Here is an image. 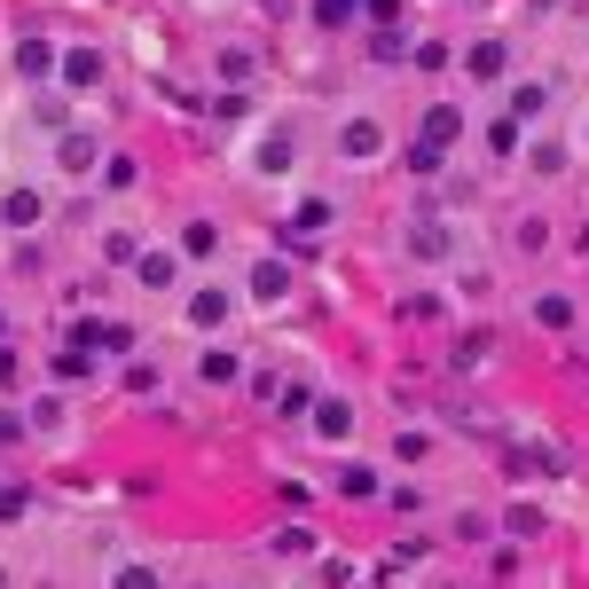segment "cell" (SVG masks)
<instances>
[{
	"mask_svg": "<svg viewBox=\"0 0 589 589\" xmlns=\"http://www.w3.org/2000/svg\"><path fill=\"white\" fill-rule=\"evenodd\" d=\"M220 314H228V299H220V291H197V299H189V322H197V330H213Z\"/></svg>",
	"mask_w": 589,
	"mask_h": 589,
	"instance_id": "277c9868",
	"label": "cell"
},
{
	"mask_svg": "<svg viewBox=\"0 0 589 589\" xmlns=\"http://www.w3.org/2000/svg\"><path fill=\"white\" fill-rule=\"evenodd\" d=\"M236 378V354H205V385H228Z\"/></svg>",
	"mask_w": 589,
	"mask_h": 589,
	"instance_id": "5b68a950",
	"label": "cell"
},
{
	"mask_svg": "<svg viewBox=\"0 0 589 589\" xmlns=\"http://www.w3.org/2000/svg\"><path fill=\"white\" fill-rule=\"evenodd\" d=\"M251 299H260V307H283V299H291V268L260 260V268H251Z\"/></svg>",
	"mask_w": 589,
	"mask_h": 589,
	"instance_id": "6da1fadb",
	"label": "cell"
},
{
	"mask_svg": "<svg viewBox=\"0 0 589 589\" xmlns=\"http://www.w3.org/2000/svg\"><path fill=\"white\" fill-rule=\"evenodd\" d=\"M354 433V409L347 401H322V416H314V441H347Z\"/></svg>",
	"mask_w": 589,
	"mask_h": 589,
	"instance_id": "7a4b0ae2",
	"label": "cell"
},
{
	"mask_svg": "<svg viewBox=\"0 0 589 589\" xmlns=\"http://www.w3.org/2000/svg\"><path fill=\"white\" fill-rule=\"evenodd\" d=\"M118 589H157V574H142V566H126V574H118Z\"/></svg>",
	"mask_w": 589,
	"mask_h": 589,
	"instance_id": "8992f818",
	"label": "cell"
},
{
	"mask_svg": "<svg viewBox=\"0 0 589 589\" xmlns=\"http://www.w3.org/2000/svg\"><path fill=\"white\" fill-rule=\"evenodd\" d=\"M0 220H9V228H32V220H40V189H9V197H0Z\"/></svg>",
	"mask_w": 589,
	"mask_h": 589,
	"instance_id": "3957f363",
	"label": "cell"
}]
</instances>
